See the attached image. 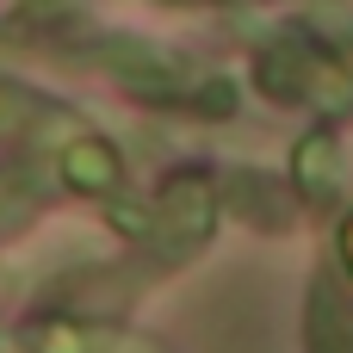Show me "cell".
Returning a JSON list of instances; mask_svg holds the SVG:
<instances>
[{
	"instance_id": "9",
	"label": "cell",
	"mask_w": 353,
	"mask_h": 353,
	"mask_svg": "<svg viewBox=\"0 0 353 353\" xmlns=\"http://www.w3.org/2000/svg\"><path fill=\"white\" fill-rule=\"evenodd\" d=\"M6 105H12V93H6V87H0V118H6Z\"/></svg>"
},
{
	"instance_id": "3",
	"label": "cell",
	"mask_w": 353,
	"mask_h": 353,
	"mask_svg": "<svg viewBox=\"0 0 353 353\" xmlns=\"http://www.w3.org/2000/svg\"><path fill=\"white\" fill-rule=\"evenodd\" d=\"M211 223H217V186L205 174H174L155 199V217H149V230L161 236L168 254H192L211 236Z\"/></svg>"
},
{
	"instance_id": "4",
	"label": "cell",
	"mask_w": 353,
	"mask_h": 353,
	"mask_svg": "<svg viewBox=\"0 0 353 353\" xmlns=\"http://www.w3.org/2000/svg\"><path fill=\"white\" fill-rule=\"evenodd\" d=\"M62 180H68L74 192H118V180H124L118 149H112L105 137H74V143L62 149Z\"/></svg>"
},
{
	"instance_id": "10",
	"label": "cell",
	"mask_w": 353,
	"mask_h": 353,
	"mask_svg": "<svg viewBox=\"0 0 353 353\" xmlns=\"http://www.w3.org/2000/svg\"><path fill=\"white\" fill-rule=\"evenodd\" d=\"M0 353H12V341H6V335H0Z\"/></svg>"
},
{
	"instance_id": "11",
	"label": "cell",
	"mask_w": 353,
	"mask_h": 353,
	"mask_svg": "<svg viewBox=\"0 0 353 353\" xmlns=\"http://www.w3.org/2000/svg\"><path fill=\"white\" fill-rule=\"evenodd\" d=\"M347 50H353V43H347Z\"/></svg>"
},
{
	"instance_id": "2",
	"label": "cell",
	"mask_w": 353,
	"mask_h": 353,
	"mask_svg": "<svg viewBox=\"0 0 353 353\" xmlns=\"http://www.w3.org/2000/svg\"><path fill=\"white\" fill-rule=\"evenodd\" d=\"M93 56L112 68V81H118L124 93L155 99V105H192V93H199V81H205V74H192L174 50L143 43V37H105V43H93Z\"/></svg>"
},
{
	"instance_id": "8",
	"label": "cell",
	"mask_w": 353,
	"mask_h": 353,
	"mask_svg": "<svg viewBox=\"0 0 353 353\" xmlns=\"http://www.w3.org/2000/svg\"><path fill=\"white\" fill-rule=\"evenodd\" d=\"M118 353H155V347H143V341H124V347H118Z\"/></svg>"
},
{
	"instance_id": "6",
	"label": "cell",
	"mask_w": 353,
	"mask_h": 353,
	"mask_svg": "<svg viewBox=\"0 0 353 353\" xmlns=\"http://www.w3.org/2000/svg\"><path fill=\"white\" fill-rule=\"evenodd\" d=\"M223 199H230L248 223L285 230V199L273 192V180H261V174H230V180H223Z\"/></svg>"
},
{
	"instance_id": "7",
	"label": "cell",
	"mask_w": 353,
	"mask_h": 353,
	"mask_svg": "<svg viewBox=\"0 0 353 353\" xmlns=\"http://www.w3.org/2000/svg\"><path fill=\"white\" fill-rule=\"evenodd\" d=\"M93 347H99V335L74 316H43L25 329V353H93Z\"/></svg>"
},
{
	"instance_id": "5",
	"label": "cell",
	"mask_w": 353,
	"mask_h": 353,
	"mask_svg": "<svg viewBox=\"0 0 353 353\" xmlns=\"http://www.w3.org/2000/svg\"><path fill=\"white\" fill-rule=\"evenodd\" d=\"M298 180H304V199L329 205L341 192V149L329 137H304L298 143Z\"/></svg>"
},
{
	"instance_id": "1",
	"label": "cell",
	"mask_w": 353,
	"mask_h": 353,
	"mask_svg": "<svg viewBox=\"0 0 353 353\" xmlns=\"http://www.w3.org/2000/svg\"><path fill=\"white\" fill-rule=\"evenodd\" d=\"M261 87L273 99H316L329 112H353V74L310 37H279L273 50H261Z\"/></svg>"
}]
</instances>
